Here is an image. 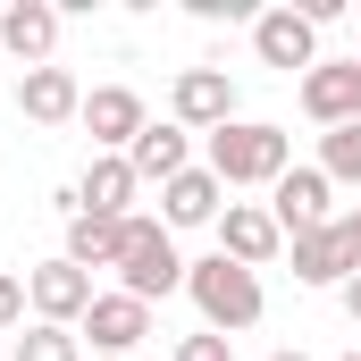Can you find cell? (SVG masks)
Returning a JSON list of instances; mask_svg holds the SVG:
<instances>
[{
	"instance_id": "obj_10",
	"label": "cell",
	"mask_w": 361,
	"mask_h": 361,
	"mask_svg": "<svg viewBox=\"0 0 361 361\" xmlns=\"http://www.w3.org/2000/svg\"><path fill=\"white\" fill-rule=\"evenodd\" d=\"M219 252L235 261V269H269L277 252H286V235H277V219H269V202H227L219 210Z\"/></svg>"
},
{
	"instance_id": "obj_18",
	"label": "cell",
	"mask_w": 361,
	"mask_h": 361,
	"mask_svg": "<svg viewBox=\"0 0 361 361\" xmlns=\"http://www.w3.org/2000/svg\"><path fill=\"white\" fill-rule=\"evenodd\" d=\"M118 227H126V219H92V210H76V219H68V261H76V269H118Z\"/></svg>"
},
{
	"instance_id": "obj_9",
	"label": "cell",
	"mask_w": 361,
	"mask_h": 361,
	"mask_svg": "<svg viewBox=\"0 0 361 361\" xmlns=\"http://www.w3.org/2000/svg\"><path fill=\"white\" fill-rule=\"evenodd\" d=\"M25 302H34V319H42V328H76V319L92 311V277L59 252V261L25 269Z\"/></svg>"
},
{
	"instance_id": "obj_20",
	"label": "cell",
	"mask_w": 361,
	"mask_h": 361,
	"mask_svg": "<svg viewBox=\"0 0 361 361\" xmlns=\"http://www.w3.org/2000/svg\"><path fill=\"white\" fill-rule=\"evenodd\" d=\"M17 361H85V336H76V328H42V319H34V328L17 336Z\"/></svg>"
},
{
	"instance_id": "obj_27",
	"label": "cell",
	"mask_w": 361,
	"mask_h": 361,
	"mask_svg": "<svg viewBox=\"0 0 361 361\" xmlns=\"http://www.w3.org/2000/svg\"><path fill=\"white\" fill-rule=\"evenodd\" d=\"M353 219H361V210H353Z\"/></svg>"
},
{
	"instance_id": "obj_7",
	"label": "cell",
	"mask_w": 361,
	"mask_h": 361,
	"mask_svg": "<svg viewBox=\"0 0 361 361\" xmlns=\"http://www.w3.org/2000/svg\"><path fill=\"white\" fill-rule=\"evenodd\" d=\"M269 219H277V235H286V244L336 219V185L319 177V160H311V169H286V177L269 185Z\"/></svg>"
},
{
	"instance_id": "obj_13",
	"label": "cell",
	"mask_w": 361,
	"mask_h": 361,
	"mask_svg": "<svg viewBox=\"0 0 361 361\" xmlns=\"http://www.w3.org/2000/svg\"><path fill=\"white\" fill-rule=\"evenodd\" d=\"M302 118L311 126H353L361 118V59H319L311 76H302Z\"/></svg>"
},
{
	"instance_id": "obj_23",
	"label": "cell",
	"mask_w": 361,
	"mask_h": 361,
	"mask_svg": "<svg viewBox=\"0 0 361 361\" xmlns=\"http://www.w3.org/2000/svg\"><path fill=\"white\" fill-rule=\"evenodd\" d=\"M17 319H25V277L0 269V328H17Z\"/></svg>"
},
{
	"instance_id": "obj_19",
	"label": "cell",
	"mask_w": 361,
	"mask_h": 361,
	"mask_svg": "<svg viewBox=\"0 0 361 361\" xmlns=\"http://www.w3.org/2000/svg\"><path fill=\"white\" fill-rule=\"evenodd\" d=\"M319 177L328 185H361V118L336 126V135H319Z\"/></svg>"
},
{
	"instance_id": "obj_5",
	"label": "cell",
	"mask_w": 361,
	"mask_h": 361,
	"mask_svg": "<svg viewBox=\"0 0 361 361\" xmlns=\"http://www.w3.org/2000/svg\"><path fill=\"white\" fill-rule=\"evenodd\" d=\"M169 118H177L185 135H219V126H235V76H227V68H177Z\"/></svg>"
},
{
	"instance_id": "obj_21",
	"label": "cell",
	"mask_w": 361,
	"mask_h": 361,
	"mask_svg": "<svg viewBox=\"0 0 361 361\" xmlns=\"http://www.w3.org/2000/svg\"><path fill=\"white\" fill-rule=\"evenodd\" d=\"M169 361H235V345L210 336V328H193V336H177V353H169Z\"/></svg>"
},
{
	"instance_id": "obj_3",
	"label": "cell",
	"mask_w": 361,
	"mask_h": 361,
	"mask_svg": "<svg viewBox=\"0 0 361 361\" xmlns=\"http://www.w3.org/2000/svg\"><path fill=\"white\" fill-rule=\"evenodd\" d=\"M177 286H185V252H177V235H169L152 210H135V219L118 227V294L160 302V294H177Z\"/></svg>"
},
{
	"instance_id": "obj_6",
	"label": "cell",
	"mask_w": 361,
	"mask_h": 361,
	"mask_svg": "<svg viewBox=\"0 0 361 361\" xmlns=\"http://www.w3.org/2000/svg\"><path fill=\"white\" fill-rule=\"evenodd\" d=\"M252 51H261V68H286V76H311L319 68V25L286 0V8H261L252 17Z\"/></svg>"
},
{
	"instance_id": "obj_14",
	"label": "cell",
	"mask_w": 361,
	"mask_h": 361,
	"mask_svg": "<svg viewBox=\"0 0 361 361\" xmlns=\"http://www.w3.org/2000/svg\"><path fill=\"white\" fill-rule=\"evenodd\" d=\"M17 109L34 118V126H76L85 118V85H76V68H25L17 76Z\"/></svg>"
},
{
	"instance_id": "obj_11",
	"label": "cell",
	"mask_w": 361,
	"mask_h": 361,
	"mask_svg": "<svg viewBox=\"0 0 361 361\" xmlns=\"http://www.w3.org/2000/svg\"><path fill=\"white\" fill-rule=\"evenodd\" d=\"M76 336H92L101 361H126L143 336H152V302H135V294H92V311L76 319Z\"/></svg>"
},
{
	"instance_id": "obj_28",
	"label": "cell",
	"mask_w": 361,
	"mask_h": 361,
	"mask_svg": "<svg viewBox=\"0 0 361 361\" xmlns=\"http://www.w3.org/2000/svg\"><path fill=\"white\" fill-rule=\"evenodd\" d=\"M353 59H361V51H353Z\"/></svg>"
},
{
	"instance_id": "obj_17",
	"label": "cell",
	"mask_w": 361,
	"mask_h": 361,
	"mask_svg": "<svg viewBox=\"0 0 361 361\" xmlns=\"http://www.w3.org/2000/svg\"><path fill=\"white\" fill-rule=\"evenodd\" d=\"M126 169L143 185H169V177H185L193 169V135H185L177 118H152L143 135H135V152H126Z\"/></svg>"
},
{
	"instance_id": "obj_1",
	"label": "cell",
	"mask_w": 361,
	"mask_h": 361,
	"mask_svg": "<svg viewBox=\"0 0 361 361\" xmlns=\"http://www.w3.org/2000/svg\"><path fill=\"white\" fill-rule=\"evenodd\" d=\"M185 294H193V311H202V328L210 336H244V328H261V311H269V294H261V277L235 269L227 252H202V261H185Z\"/></svg>"
},
{
	"instance_id": "obj_26",
	"label": "cell",
	"mask_w": 361,
	"mask_h": 361,
	"mask_svg": "<svg viewBox=\"0 0 361 361\" xmlns=\"http://www.w3.org/2000/svg\"><path fill=\"white\" fill-rule=\"evenodd\" d=\"M336 361H361V353H336Z\"/></svg>"
},
{
	"instance_id": "obj_24",
	"label": "cell",
	"mask_w": 361,
	"mask_h": 361,
	"mask_svg": "<svg viewBox=\"0 0 361 361\" xmlns=\"http://www.w3.org/2000/svg\"><path fill=\"white\" fill-rule=\"evenodd\" d=\"M336 302H345V319L361 328V277H345V286H336Z\"/></svg>"
},
{
	"instance_id": "obj_22",
	"label": "cell",
	"mask_w": 361,
	"mask_h": 361,
	"mask_svg": "<svg viewBox=\"0 0 361 361\" xmlns=\"http://www.w3.org/2000/svg\"><path fill=\"white\" fill-rule=\"evenodd\" d=\"M185 8H193L202 25H219V17H227V25H252V17H261L252 0H185Z\"/></svg>"
},
{
	"instance_id": "obj_8",
	"label": "cell",
	"mask_w": 361,
	"mask_h": 361,
	"mask_svg": "<svg viewBox=\"0 0 361 361\" xmlns=\"http://www.w3.org/2000/svg\"><path fill=\"white\" fill-rule=\"evenodd\" d=\"M76 126L92 135V152H135V135L152 126V109H143V92H135V85H92Z\"/></svg>"
},
{
	"instance_id": "obj_12",
	"label": "cell",
	"mask_w": 361,
	"mask_h": 361,
	"mask_svg": "<svg viewBox=\"0 0 361 361\" xmlns=\"http://www.w3.org/2000/svg\"><path fill=\"white\" fill-rule=\"evenodd\" d=\"M59 25H68V8H59V0H8V8H0V51H8V59H25V68H51Z\"/></svg>"
},
{
	"instance_id": "obj_25",
	"label": "cell",
	"mask_w": 361,
	"mask_h": 361,
	"mask_svg": "<svg viewBox=\"0 0 361 361\" xmlns=\"http://www.w3.org/2000/svg\"><path fill=\"white\" fill-rule=\"evenodd\" d=\"M269 361H311V353H269Z\"/></svg>"
},
{
	"instance_id": "obj_4",
	"label": "cell",
	"mask_w": 361,
	"mask_h": 361,
	"mask_svg": "<svg viewBox=\"0 0 361 361\" xmlns=\"http://www.w3.org/2000/svg\"><path fill=\"white\" fill-rule=\"evenodd\" d=\"M294 277L302 286H345V277H361V219L353 210H336L328 227L294 235Z\"/></svg>"
},
{
	"instance_id": "obj_2",
	"label": "cell",
	"mask_w": 361,
	"mask_h": 361,
	"mask_svg": "<svg viewBox=\"0 0 361 361\" xmlns=\"http://www.w3.org/2000/svg\"><path fill=\"white\" fill-rule=\"evenodd\" d=\"M219 185H277L294 169V135L269 126V118H235V126H219L210 135V160H202Z\"/></svg>"
},
{
	"instance_id": "obj_15",
	"label": "cell",
	"mask_w": 361,
	"mask_h": 361,
	"mask_svg": "<svg viewBox=\"0 0 361 361\" xmlns=\"http://www.w3.org/2000/svg\"><path fill=\"white\" fill-rule=\"evenodd\" d=\"M135 193H143V177L126 169V152H92V169L76 177V210H92V219H135Z\"/></svg>"
},
{
	"instance_id": "obj_16",
	"label": "cell",
	"mask_w": 361,
	"mask_h": 361,
	"mask_svg": "<svg viewBox=\"0 0 361 361\" xmlns=\"http://www.w3.org/2000/svg\"><path fill=\"white\" fill-rule=\"evenodd\" d=\"M219 210H227V185L210 177V169H185V177L160 185V227L177 235V227H219Z\"/></svg>"
}]
</instances>
